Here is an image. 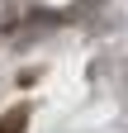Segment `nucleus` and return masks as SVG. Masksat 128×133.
<instances>
[{
	"label": "nucleus",
	"instance_id": "1",
	"mask_svg": "<svg viewBox=\"0 0 128 133\" xmlns=\"http://www.w3.org/2000/svg\"><path fill=\"white\" fill-rule=\"evenodd\" d=\"M19 124H24V114H10V119H0V133H19Z\"/></svg>",
	"mask_w": 128,
	"mask_h": 133
}]
</instances>
